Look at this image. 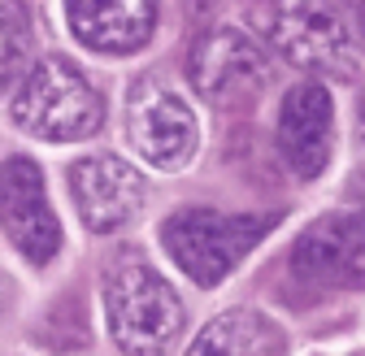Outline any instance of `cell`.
<instances>
[{
  "label": "cell",
  "mask_w": 365,
  "mask_h": 356,
  "mask_svg": "<svg viewBox=\"0 0 365 356\" xmlns=\"http://www.w3.org/2000/svg\"><path fill=\"white\" fill-rule=\"evenodd\" d=\"M105 318L122 356H165L182 330V300L144 252L122 248L105 265Z\"/></svg>",
  "instance_id": "obj_1"
},
{
  "label": "cell",
  "mask_w": 365,
  "mask_h": 356,
  "mask_svg": "<svg viewBox=\"0 0 365 356\" xmlns=\"http://www.w3.org/2000/svg\"><path fill=\"white\" fill-rule=\"evenodd\" d=\"M279 226V213H217V209H178L165 217L161 244L170 261L196 287H217L235 265Z\"/></svg>",
  "instance_id": "obj_2"
},
{
  "label": "cell",
  "mask_w": 365,
  "mask_h": 356,
  "mask_svg": "<svg viewBox=\"0 0 365 356\" xmlns=\"http://www.w3.org/2000/svg\"><path fill=\"white\" fill-rule=\"evenodd\" d=\"M14 122L35 140L53 144H74L96 135L105 122V100L101 92L83 78V70L66 57H43L31 66L14 96Z\"/></svg>",
  "instance_id": "obj_3"
},
{
  "label": "cell",
  "mask_w": 365,
  "mask_h": 356,
  "mask_svg": "<svg viewBox=\"0 0 365 356\" xmlns=\"http://www.w3.org/2000/svg\"><path fill=\"white\" fill-rule=\"evenodd\" d=\"M248 14H252L261 39L296 70L335 74V78L356 74L348 31L331 5H252Z\"/></svg>",
  "instance_id": "obj_4"
},
{
  "label": "cell",
  "mask_w": 365,
  "mask_h": 356,
  "mask_svg": "<svg viewBox=\"0 0 365 356\" xmlns=\"http://www.w3.org/2000/svg\"><path fill=\"white\" fill-rule=\"evenodd\" d=\"M126 140L148 165L157 169H182L196 157L200 126L196 113L174 96L165 83L140 78L126 96Z\"/></svg>",
  "instance_id": "obj_5"
},
{
  "label": "cell",
  "mask_w": 365,
  "mask_h": 356,
  "mask_svg": "<svg viewBox=\"0 0 365 356\" xmlns=\"http://www.w3.org/2000/svg\"><path fill=\"white\" fill-rule=\"evenodd\" d=\"M192 87L213 105H244L269 83V61L235 26H209L187 57Z\"/></svg>",
  "instance_id": "obj_6"
},
{
  "label": "cell",
  "mask_w": 365,
  "mask_h": 356,
  "mask_svg": "<svg viewBox=\"0 0 365 356\" xmlns=\"http://www.w3.org/2000/svg\"><path fill=\"white\" fill-rule=\"evenodd\" d=\"M0 231L31 265H48L61 252V221L48 204L43 174L31 157L0 161Z\"/></svg>",
  "instance_id": "obj_7"
},
{
  "label": "cell",
  "mask_w": 365,
  "mask_h": 356,
  "mask_svg": "<svg viewBox=\"0 0 365 356\" xmlns=\"http://www.w3.org/2000/svg\"><path fill=\"white\" fill-rule=\"evenodd\" d=\"M296 274L339 291H365V213L317 217L292 248Z\"/></svg>",
  "instance_id": "obj_8"
},
{
  "label": "cell",
  "mask_w": 365,
  "mask_h": 356,
  "mask_svg": "<svg viewBox=\"0 0 365 356\" xmlns=\"http://www.w3.org/2000/svg\"><path fill=\"white\" fill-rule=\"evenodd\" d=\"M70 192L78 204V217L91 235H109L140 213L144 204V178L135 165L96 152V157H78L70 165Z\"/></svg>",
  "instance_id": "obj_9"
},
{
  "label": "cell",
  "mask_w": 365,
  "mask_h": 356,
  "mask_svg": "<svg viewBox=\"0 0 365 356\" xmlns=\"http://www.w3.org/2000/svg\"><path fill=\"white\" fill-rule=\"evenodd\" d=\"M335 100L322 83H296L279 109V152L296 178H317L331 161Z\"/></svg>",
  "instance_id": "obj_10"
},
{
  "label": "cell",
  "mask_w": 365,
  "mask_h": 356,
  "mask_svg": "<svg viewBox=\"0 0 365 356\" xmlns=\"http://www.w3.org/2000/svg\"><path fill=\"white\" fill-rule=\"evenodd\" d=\"M66 22L74 31V39L91 53H109V57H126L140 53L157 31V5L148 0H74L66 5Z\"/></svg>",
  "instance_id": "obj_11"
},
{
  "label": "cell",
  "mask_w": 365,
  "mask_h": 356,
  "mask_svg": "<svg viewBox=\"0 0 365 356\" xmlns=\"http://www.w3.org/2000/svg\"><path fill=\"white\" fill-rule=\"evenodd\" d=\"M187 356H287V335L261 308H231L196 335Z\"/></svg>",
  "instance_id": "obj_12"
},
{
  "label": "cell",
  "mask_w": 365,
  "mask_h": 356,
  "mask_svg": "<svg viewBox=\"0 0 365 356\" xmlns=\"http://www.w3.org/2000/svg\"><path fill=\"white\" fill-rule=\"evenodd\" d=\"M31 48V31H26V14L18 5H0V92L22 74Z\"/></svg>",
  "instance_id": "obj_13"
},
{
  "label": "cell",
  "mask_w": 365,
  "mask_h": 356,
  "mask_svg": "<svg viewBox=\"0 0 365 356\" xmlns=\"http://www.w3.org/2000/svg\"><path fill=\"white\" fill-rule=\"evenodd\" d=\"M356 152H361V161H365V96H361V105H356Z\"/></svg>",
  "instance_id": "obj_14"
},
{
  "label": "cell",
  "mask_w": 365,
  "mask_h": 356,
  "mask_svg": "<svg viewBox=\"0 0 365 356\" xmlns=\"http://www.w3.org/2000/svg\"><path fill=\"white\" fill-rule=\"evenodd\" d=\"M356 18H361V35H365V5H356Z\"/></svg>",
  "instance_id": "obj_15"
}]
</instances>
